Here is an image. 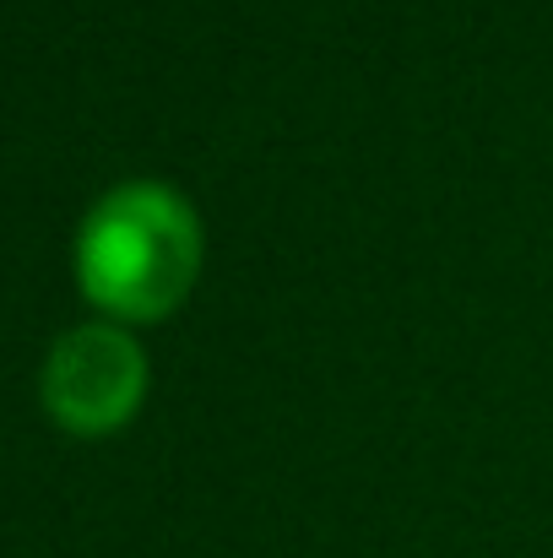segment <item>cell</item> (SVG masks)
<instances>
[{
    "mask_svg": "<svg viewBox=\"0 0 553 558\" xmlns=\"http://www.w3.org/2000/svg\"><path fill=\"white\" fill-rule=\"evenodd\" d=\"M201 217L164 180H125L76 228V282L120 320H164L201 271Z\"/></svg>",
    "mask_w": 553,
    "mask_h": 558,
    "instance_id": "6da1fadb",
    "label": "cell"
},
{
    "mask_svg": "<svg viewBox=\"0 0 553 558\" xmlns=\"http://www.w3.org/2000/svg\"><path fill=\"white\" fill-rule=\"evenodd\" d=\"M38 390L49 417L71 434H109L147 396V353L125 326L82 320L49 348Z\"/></svg>",
    "mask_w": 553,
    "mask_h": 558,
    "instance_id": "7a4b0ae2",
    "label": "cell"
}]
</instances>
